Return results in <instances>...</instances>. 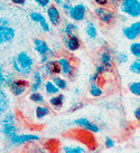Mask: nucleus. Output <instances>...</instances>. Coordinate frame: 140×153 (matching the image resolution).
<instances>
[{
	"mask_svg": "<svg viewBox=\"0 0 140 153\" xmlns=\"http://www.w3.org/2000/svg\"><path fill=\"white\" fill-rule=\"evenodd\" d=\"M40 137L36 134H17V135L13 136L8 143L11 146H20V145H26L28 143H33V142H39Z\"/></svg>",
	"mask_w": 140,
	"mask_h": 153,
	"instance_id": "423d86ee",
	"label": "nucleus"
},
{
	"mask_svg": "<svg viewBox=\"0 0 140 153\" xmlns=\"http://www.w3.org/2000/svg\"><path fill=\"white\" fill-rule=\"evenodd\" d=\"M11 66L16 74L27 78L34 72V59L26 51H20L11 60Z\"/></svg>",
	"mask_w": 140,
	"mask_h": 153,
	"instance_id": "f257e3e1",
	"label": "nucleus"
},
{
	"mask_svg": "<svg viewBox=\"0 0 140 153\" xmlns=\"http://www.w3.org/2000/svg\"><path fill=\"white\" fill-rule=\"evenodd\" d=\"M39 69L42 72L44 77H53L55 75H60L62 74V69H61V65L58 63V59H49L46 64L40 65Z\"/></svg>",
	"mask_w": 140,
	"mask_h": 153,
	"instance_id": "39448f33",
	"label": "nucleus"
},
{
	"mask_svg": "<svg viewBox=\"0 0 140 153\" xmlns=\"http://www.w3.org/2000/svg\"><path fill=\"white\" fill-rule=\"evenodd\" d=\"M106 68V73L113 72L115 67V57L109 47H103L99 53V63Z\"/></svg>",
	"mask_w": 140,
	"mask_h": 153,
	"instance_id": "7ed1b4c3",
	"label": "nucleus"
},
{
	"mask_svg": "<svg viewBox=\"0 0 140 153\" xmlns=\"http://www.w3.org/2000/svg\"><path fill=\"white\" fill-rule=\"evenodd\" d=\"M29 18L33 20V22H37V24H39V26H40V28H42L45 33H48L49 30H51V28H49V24H48V22L46 20V18L43 16L40 13H37V11H31V13H29Z\"/></svg>",
	"mask_w": 140,
	"mask_h": 153,
	"instance_id": "dca6fc26",
	"label": "nucleus"
},
{
	"mask_svg": "<svg viewBox=\"0 0 140 153\" xmlns=\"http://www.w3.org/2000/svg\"><path fill=\"white\" fill-rule=\"evenodd\" d=\"M51 113H52V107L46 106L44 104L38 105V106H36V108H35V116H36L37 120L45 119L46 116L51 115Z\"/></svg>",
	"mask_w": 140,
	"mask_h": 153,
	"instance_id": "4be33fe9",
	"label": "nucleus"
},
{
	"mask_svg": "<svg viewBox=\"0 0 140 153\" xmlns=\"http://www.w3.org/2000/svg\"><path fill=\"white\" fill-rule=\"evenodd\" d=\"M77 25L76 24H74V22H66L65 26H64V28L61 30V33L63 35H73L75 34L77 31Z\"/></svg>",
	"mask_w": 140,
	"mask_h": 153,
	"instance_id": "7c9ffc66",
	"label": "nucleus"
},
{
	"mask_svg": "<svg viewBox=\"0 0 140 153\" xmlns=\"http://www.w3.org/2000/svg\"><path fill=\"white\" fill-rule=\"evenodd\" d=\"M103 145L106 149H113L115 146V141L112 137H106V140L103 142Z\"/></svg>",
	"mask_w": 140,
	"mask_h": 153,
	"instance_id": "c9c22d12",
	"label": "nucleus"
},
{
	"mask_svg": "<svg viewBox=\"0 0 140 153\" xmlns=\"http://www.w3.org/2000/svg\"><path fill=\"white\" fill-rule=\"evenodd\" d=\"M83 106H84V103L81 102V101H77V102H75L72 106L70 107V112H76V111L81 110Z\"/></svg>",
	"mask_w": 140,
	"mask_h": 153,
	"instance_id": "4c0bfd02",
	"label": "nucleus"
},
{
	"mask_svg": "<svg viewBox=\"0 0 140 153\" xmlns=\"http://www.w3.org/2000/svg\"><path fill=\"white\" fill-rule=\"evenodd\" d=\"M89 94H90V96H92V97L99 98L103 95V88H102V86L99 85V84H95V83H94V84H91L89 88Z\"/></svg>",
	"mask_w": 140,
	"mask_h": 153,
	"instance_id": "bb28decb",
	"label": "nucleus"
},
{
	"mask_svg": "<svg viewBox=\"0 0 140 153\" xmlns=\"http://www.w3.org/2000/svg\"><path fill=\"white\" fill-rule=\"evenodd\" d=\"M120 11L131 18L140 16V0H122L120 4Z\"/></svg>",
	"mask_w": 140,
	"mask_h": 153,
	"instance_id": "f03ea898",
	"label": "nucleus"
},
{
	"mask_svg": "<svg viewBox=\"0 0 140 153\" xmlns=\"http://www.w3.org/2000/svg\"><path fill=\"white\" fill-rule=\"evenodd\" d=\"M129 51L135 58H140V42H133L129 47Z\"/></svg>",
	"mask_w": 140,
	"mask_h": 153,
	"instance_id": "72a5a7b5",
	"label": "nucleus"
},
{
	"mask_svg": "<svg viewBox=\"0 0 140 153\" xmlns=\"http://www.w3.org/2000/svg\"><path fill=\"white\" fill-rule=\"evenodd\" d=\"M122 34H123V36L128 39V40H131V42H135V40L139 37V35L136 34V33H135V30L132 29L130 26L123 27V28H122Z\"/></svg>",
	"mask_w": 140,
	"mask_h": 153,
	"instance_id": "c85d7f7f",
	"label": "nucleus"
},
{
	"mask_svg": "<svg viewBox=\"0 0 140 153\" xmlns=\"http://www.w3.org/2000/svg\"><path fill=\"white\" fill-rule=\"evenodd\" d=\"M31 83H30V93H34V92H39V89L42 88L43 86V81L45 77L43 76L42 72L38 67L35 68L34 72L31 73Z\"/></svg>",
	"mask_w": 140,
	"mask_h": 153,
	"instance_id": "f8f14e48",
	"label": "nucleus"
},
{
	"mask_svg": "<svg viewBox=\"0 0 140 153\" xmlns=\"http://www.w3.org/2000/svg\"><path fill=\"white\" fill-rule=\"evenodd\" d=\"M84 31L89 39L95 40V39L98 38V29H97L95 25H94L92 22H86V25H85V27H84Z\"/></svg>",
	"mask_w": 140,
	"mask_h": 153,
	"instance_id": "393cba45",
	"label": "nucleus"
},
{
	"mask_svg": "<svg viewBox=\"0 0 140 153\" xmlns=\"http://www.w3.org/2000/svg\"><path fill=\"white\" fill-rule=\"evenodd\" d=\"M93 11L95 17L104 25H112L115 22V18H117L115 10L111 8H108V7H100V6H98L97 8H94Z\"/></svg>",
	"mask_w": 140,
	"mask_h": 153,
	"instance_id": "20e7f679",
	"label": "nucleus"
},
{
	"mask_svg": "<svg viewBox=\"0 0 140 153\" xmlns=\"http://www.w3.org/2000/svg\"><path fill=\"white\" fill-rule=\"evenodd\" d=\"M60 153H89V149L80 144H66L62 146Z\"/></svg>",
	"mask_w": 140,
	"mask_h": 153,
	"instance_id": "f3484780",
	"label": "nucleus"
},
{
	"mask_svg": "<svg viewBox=\"0 0 140 153\" xmlns=\"http://www.w3.org/2000/svg\"><path fill=\"white\" fill-rule=\"evenodd\" d=\"M74 124L79 126L80 128H83L85 131L91 132L93 134H97L100 132V126H99L97 123H94L92 121H90L89 119H85V117H80V119H76L74 121Z\"/></svg>",
	"mask_w": 140,
	"mask_h": 153,
	"instance_id": "9b49d317",
	"label": "nucleus"
},
{
	"mask_svg": "<svg viewBox=\"0 0 140 153\" xmlns=\"http://www.w3.org/2000/svg\"><path fill=\"white\" fill-rule=\"evenodd\" d=\"M44 91L48 96H54L56 94H60L61 89L54 84V82L52 79H47L44 83Z\"/></svg>",
	"mask_w": 140,
	"mask_h": 153,
	"instance_id": "5701e85b",
	"label": "nucleus"
},
{
	"mask_svg": "<svg viewBox=\"0 0 140 153\" xmlns=\"http://www.w3.org/2000/svg\"><path fill=\"white\" fill-rule=\"evenodd\" d=\"M16 31L13 27L10 26H0V44L10 43L13 38H15Z\"/></svg>",
	"mask_w": 140,
	"mask_h": 153,
	"instance_id": "4468645a",
	"label": "nucleus"
},
{
	"mask_svg": "<svg viewBox=\"0 0 140 153\" xmlns=\"http://www.w3.org/2000/svg\"><path fill=\"white\" fill-rule=\"evenodd\" d=\"M129 71L135 74V75H140V58H135L129 65Z\"/></svg>",
	"mask_w": 140,
	"mask_h": 153,
	"instance_id": "f704fd0d",
	"label": "nucleus"
},
{
	"mask_svg": "<svg viewBox=\"0 0 140 153\" xmlns=\"http://www.w3.org/2000/svg\"><path fill=\"white\" fill-rule=\"evenodd\" d=\"M128 89H129V92H130L132 95H135L137 97H140V82L139 81H135V82L129 83Z\"/></svg>",
	"mask_w": 140,
	"mask_h": 153,
	"instance_id": "2f4dec72",
	"label": "nucleus"
},
{
	"mask_svg": "<svg viewBox=\"0 0 140 153\" xmlns=\"http://www.w3.org/2000/svg\"><path fill=\"white\" fill-rule=\"evenodd\" d=\"M62 42H63L64 47L71 53L79 51L82 47V42L76 34L73 35H62Z\"/></svg>",
	"mask_w": 140,
	"mask_h": 153,
	"instance_id": "6e6552de",
	"label": "nucleus"
},
{
	"mask_svg": "<svg viewBox=\"0 0 140 153\" xmlns=\"http://www.w3.org/2000/svg\"><path fill=\"white\" fill-rule=\"evenodd\" d=\"M1 133L4 136V139L8 142L13 136L17 135L18 134V126L17 124H13V125H4L1 126Z\"/></svg>",
	"mask_w": 140,
	"mask_h": 153,
	"instance_id": "6ab92c4d",
	"label": "nucleus"
},
{
	"mask_svg": "<svg viewBox=\"0 0 140 153\" xmlns=\"http://www.w3.org/2000/svg\"><path fill=\"white\" fill-rule=\"evenodd\" d=\"M9 108V97L7 93L4 91V88L0 91V112L1 114L7 113Z\"/></svg>",
	"mask_w": 140,
	"mask_h": 153,
	"instance_id": "a878e982",
	"label": "nucleus"
},
{
	"mask_svg": "<svg viewBox=\"0 0 140 153\" xmlns=\"http://www.w3.org/2000/svg\"><path fill=\"white\" fill-rule=\"evenodd\" d=\"M67 15L68 17L71 18L72 20H74V22H83L85 17H86V7L83 4H73V7L67 13Z\"/></svg>",
	"mask_w": 140,
	"mask_h": 153,
	"instance_id": "9d476101",
	"label": "nucleus"
},
{
	"mask_svg": "<svg viewBox=\"0 0 140 153\" xmlns=\"http://www.w3.org/2000/svg\"><path fill=\"white\" fill-rule=\"evenodd\" d=\"M13 79H15V76L11 73H0V85L2 88H9Z\"/></svg>",
	"mask_w": 140,
	"mask_h": 153,
	"instance_id": "b1692460",
	"label": "nucleus"
},
{
	"mask_svg": "<svg viewBox=\"0 0 140 153\" xmlns=\"http://www.w3.org/2000/svg\"><path fill=\"white\" fill-rule=\"evenodd\" d=\"M24 150H25V153H49L45 149L44 145L38 144L37 142H33V143L26 144Z\"/></svg>",
	"mask_w": 140,
	"mask_h": 153,
	"instance_id": "aec40b11",
	"label": "nucleus"
},
{
	"mask_svg": "<svg viewBox=\"0 0 140 153\" xmlns=\"http://www.w3.org/2000/svg\"><path fill=\"white\" fill-rule=\"evenodd\" d=\"M133 116H135V119L140 122V105L138 107H136V110L133 111Z\"/></svg>",
	"mask_w": 140,
	"mask_h": 153,
	"instance_id": "37998d69",
	"label": "nucleus"
},
{
	"mask_svg": "<svg viewBox=\"0 0 140 153\" xmlns=\"http://www.w3.org/2000/svg\"><path fill=\"white\" fill-rule=\"evenodd\" d=\"M56 4H63V0H53Z\"/></svg>",
	"mask_w": 140,
	"mask_h": 153,
	"instance_id": "49530a36",
	"label": "nucleus"
},
{
	"mask_svg": "<svg viewBox=\"0 0 140 153\" xmlns=\"http://www.w3.org/2000/svg\"><path fill=\"white\" fill-rule=\"evenodd\" d=\"M51 79L54 82V84H55L61 91L67 89V81H66L64 77L60 76V75H55V76L51 77Z\"/></svg>",
	"mask_w": 140,
	"mask_h": 153,
	"instance_id": "cd10ccee",
	"label": "nucleus"
},
{
	"mask_svg": "<svg viewBox=\"0 0 140 153\" xmlns=\"http://www.w3.org/2000/svg\"><path fill=\"white\" fill-rule=\"evenodd\" d=\"M28 88H30V83L25 78H15L11 85L9 86V91L13 96H21Z\"/></svg>",
	"mask_w": 140,
	"mask_h": 153,
	"instance_id": "0eeeda50",
	"label": "nucleus"
},
{
	"mask_svg": "<svg viewBox=\"0 0 140 153\" xmlns=\"http://www.w3.org/2000/svg\"><path fill=\"white\" fill-rule=\"evenodd\" d=\"M33 46H34V51L38 54L39 56L42 55H48L49 51H52L51 47L48 46V44L42 38H36L33 42Z\"/></svg>",
	"mask_w": 140,
	"mask_h": 153,
	"instance_id": "2eb2a0df",
	"label": "nucleus"
},
{
	"mask_svg": "<svg viewBox=\"0 0 140 153\" xmlns=\"http://www.w3.org/2000/svg\"><path fill=\"white\" fill-rule=\"evenodd\" d=\"M64 102H65V95L62 93L56 94V95H54V96H51L49 101H48L51 107L54 111H60L61 108L63 107Z\"/></svg>",
	"mask_w": 140,
	"mask_h": 153,
	"instance_id": "a211bd4d",
	"label": "nucleus"
},
{
	"mask_svg": "<svg viewBox=\"0 0 140 153\" xmlns=\"http://www.w3.org/2000/svg\"><path fill=\"white\" fill-rule=\"evenodd\" d=\"M115 63L118 65H124L128 63V60H129V56L126 54V53H123V51H118V53H115Z\"/></svg>",
	"mask_w": 140,
	"mask_h": 153,
	"instance_id": "c756f323",
	"label": "nucleus"
},
{
	"mask_svg": "<svg viewBox=\"0 0 140 153\" xmlns=\"http://www.w3.org/2000/svg\"><path fill=\"white\" fill-rule=\"evenodd\" d=\"M8 1H10V0H8Z\"/></svg>",
	"mask_w": 140,
	"mask_h": 153,
	"instance_id": "09e8293b",
	"label": "nucleus"
},
{
	"mask_svg": "<svg viewBox=\"0 0 140 153\" xmlns=\"http://www.w3.org/2000/svg\"><path fill=\"white\" fill-rule=\"evenodd\" d=\"M61 7H62V10H63L65 13H67L70 10H71V8L73 7L72 4H68V2H65V1H63V4H61Z\"/></svg>",
	"mask_w": 140,
	"mask_h": 153,
	"instance_id": "58836bf2",
	"label": "nucleus"
},
{
	"mask_svg": "<svg viewBox=\"0 0 140 153\" xmlns=\"http://www.w3.org/2000/svg\"><path fill=\"white\" fill-rule=\"evenodd\" d=\"M94 2L100 6V7H108L109 6V1L108 0H94Z\"/></svg>",
	"mask_w": 140,
	"mask_h": 153,
	"instance_id": "79ce46f5",
	"label": "nucleus"
},
{
	"mask_svg": "<svg viewBox=\"0 0 140 153\" xmlns=\"http://www.w3.org/2000/svg\"><path fill=\"white\" fill-rule=\"evenodd\" d=\"M130 27L135 30V33H136V34H138L140 36V20H138V22L131 24V25H130Z\"/></svg>",
	"mask_w": 140,
	"mask_h": 153,
	"instance_id": "ea45409f",
	"label": "nucleus"
},
{
	"mask_svg": "<svg viewBox=\"0 0 140 153\" xmlns=\"http://www.w3.org/2000/svg\"><path fill=\"white\" fill-rule=\"evenodd\" d=\"M108 1H109V6H111L112 8H117V7H120L122 0H108Z\"/></svg>",
	"mask_w": 140,
	"mask_h": 153,
	"instance_id": "a19ab883",
	"label": "nucleus"
},
{
	"mask_svg": "<svg viewBox=\"0 0 140 153\" xmlns=\"http://www.w3.org/2000/svg\"><path fill=\"white\" fill-rule=\"evenodd\" d=\"M63 1H65V2H68V4H72L73 0H63Z\"/></svg>",
	"mask_w": 140,
	"mask_h": 153,
	"instance_id": "de8ad7c7",
	"label": "nucleus"
},
{
	"mask_svg": "<svg viewBox=\"0 0 140 153\" xmlns=\"http://www.w3.org/2000/svg\"><path fill=\"white\" fill-rule=\"evenodd\" d=\"M10 2L13 4H17V6H25L27 0H10Z\"/></svg>",
	"mask_w": 140,
	"mask_h": 153,
	"instance_id": "c03bdc74",
	"label": "nucleus"
},
{
	"mask_svg": "<svg viewBox=\"0 0 140 153\" xmlns=\"http://www.w3.org/2000/svg\"><path fill=\"white\" fill-rule=\"evenodd\" d=\"M46 15L52 26H54V27L60 26L61 22H62V16H61V11L55 4H51L48 8H46Z\"/></svg>",
	"mask_w": 140,
	"mask_h": 153,
	"instance_id": "ddd939ff",
	"label": "nucleus"
},
{
	"mask_svg": "<svg viewBox=\"0 0 140 153\" xmlns=\"http://www.w3.org/2000/svg\"><path fill=\"white\" fill-rule=\"evenodd\" d=\"M29 100L31 101V102L38 104V105H42V104H44V103H45L44 95H43L42 93H39V92H34V93H30Z\"/></svg>",
	"mask_w": 140,
	"mask_h": 153,
	"instance_id": "473e14b6",
	"label": "nucleus"
},
{
	"mask_svg": "<svg viewBox=\"0 0 140 153\" xmlns=\"http://www.w3.org/2000/svg\"><path fill=\"white\" fill-rule=\"evenodd\" d=\"M36 4L40 8H48L51 6V0H34Z\"/></svg>",
	"mask_w": 140,
	"mask_h": 153,
	"instance_id": "e433bc0d",
	"label": "nucleus"
},
{
	"mask_svg": "<svg viewBox=\"0 0 140 153\" xmlns=\"http://www.w3.org/2000/svg\"><path fill=\"white\" fill-rule=\"evenodd\" d=\"M0 26H9V22L6 18H1L0 19Z\"/></svg>",
	"mask_w": 140,
	"mask_h": 153,
	"instance_id": "a18cd8bd",
	"label": "nucleus"
},
{
	"mask_svg": "<svg viewBox=\"0 0 140 153\" xmlns=\"http://www.w3.org/2000/svg\"><path fill=\"white\" fill-rule=\"evenodd\" d=\"M58 63L61 65V69H62V75L67 79H74L75 77V66L73 65L71 59L68 57H60L57 58Z\"/></svg>",
	"mask_w": 140,
	"mask_h": 153,
	"instance_id": "1a4fd4ad",
	"label": "nucleus"
},
{
	"mask_svg": "<svg viewBox=\"0 0 140 153\" xmlns=\"http://www.w3.org/2000/svg\"><path fill=\"white\" fill-rule=\"evenodd\" d=\"M43 145L45 146V149L49 153H58V152H61V149H62V148H61L60 141L56 140V139L47 140Z\"/></svg>",
	"mask_w": 140,
	"mask_h": 153,
	"instance_id": "412c9836",
	"label": "nucleus"
}]
</instances>
